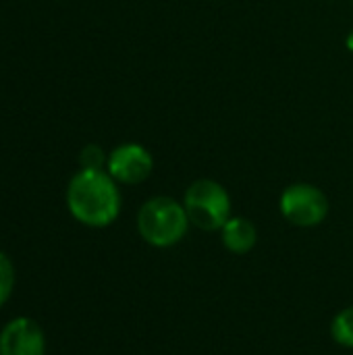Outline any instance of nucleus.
<instances>
[{
    "label": "nucleus",
    "mask_w": 353,
    "mask_h": 355,
    "mask_svg": "<svg viewBox=\"0 0 353 355\" xmlns=\"http://www.w3.org/2000/svg\"><path fill=\"white\" fill-rule=\"evenodd\" d=\"M67 208L71 216L92 229L112 225L121 212V191L108 171L81 168L67 187Z\"/></svg>",
    "instance_id": "obj_1"
},
{
    "label": "nucleus",
    "mask_w": 353,
    "mask_h": 355,
    "mask_svg": "<svg viewBox=\"0 0 353 355\" xmlns=\"http://www.w3.org/2000/svg\"><path fill=\"white\" fill-rule=\"evenodd\" d=\"M189 225L185 206L166 196L148 200L137 212V231L152 248L177 245L185 237Z\"/></svg>",
    "instance_id": "obj_2"
},
{
    "label": "nucleus",
    "mask_w": 353,
    "mask_h": 355,
    "mask_svg": "<svg viewBox=\"0 0 353 355\" xmlns=\"http://www.w3.org/2000/svg\"><path fill=\"white\" fill-rule=\"evenodd\" d=\"M183 206L193 227L202 231H221L231 218V198L227 189L212 179H198L185 189Z\"/></svg>",
    "instance_id": "obj_3"
},
{
    "label": "nucleus",
    "mask_w": 353,
    "mask_h": 355,
    "mask_svg": "<svg viewBox=\"0 0 353 355\" xmlns=\"http://www.w3.org/2000/svg\"><path fill=\"white\" fill-rule=\"evenodd\" d=\"M281 214L287 223L310 229L320 225L329 214V198L322 189L310 183H293L289 185L279 200Z\"/></svg>",
    "instance_id": "obj_4"
},
{
    "label": "nucleus",
    "mask_w": 353,
    "mask_h": 355,
    "mask_svg": "<svg viewBox=\"0 0 353 355\" xmlns=\"http://www.w3.org/2000/svg\"><path fill=\"white\" fill-rule=\"evenodd\" d=\"M108 175L123 185H139L154 171L152 154L139 144H123L108 154Z\"/></svg>",
    "instance_id": "obj_5"
},
{
    "label": "nucleus",
    "mask_w": 353,
    "mask_h": 355,
    "mask_svg": "<svg viewBox=\"0 0 353 355\" xmlns=\"http://www.w3.org/2000/svg\"><path fill=\"white\" fill-rule=\"evenodd\" d=\"M0 355H46V335L27 316H17L0 331Z\"/></svg>",
    "instance_id": "obj_6"
},
{
    "label": "nucleus",
    "mask_w": 353,
    "mask_h": 355,
    "mask_svg": "<svg viewBox=\"0 0 353 355\" xmlns=\"http://www.w3.org/2000/svg\"><path fill=\"white\" fill-rule=\"evenodd\" d=\"M221 239L231 254H248L254 250L258 241V233L252 220L243 216H231L221 229Z\"/></svg>",
    "instance_id": "obj_7"
},
{
    "label": "nucleus",
    "mask_w": 353,
    "mask_h": 355,
    "mask_svg": "<svg viewBox=\"0 0 353 355\" xmlns=\"http://www.w3.org/2000/svg\"><path fill=\"white\" fill-rule=\"evenodd\" d=\"M331 337L341 347L353 349V306L343 308L331 322Z\"/></svg>",
    "instance_id": "obj_8"
},
{
    "label": "nucleus",
    "mask_w": 353,
    "mask_h": 355,
    "mask_svg": "<svg viewBox=\"0 0 353 355\" xmlns=\"http://www.w3.org/2000/svg\"><path fill=\"white\" fill-rule=\"evenodd\" d=\"M15 289V266L10 258L0 252V308L10 300Z\"/></svg>",
    "instance_id": "obj_9"
},
{
    "label": "nucleus",
    "mask_w": 353,
    "mask_h": 355,
    "mask_svg": "<svg viewBox=\"0 0 353 355\" xmlns=\"http://www.w3.org/2000/svg\"><path fill=\"white\" fill-rule=\"evenodd\" d=\"M106 162H108V156L96 144L85 146L79 154V164H81V168H87V171H104Z\"/></svg>",
    "instance_id": "obj_10"
},
{
    "label": "nucleus",
    "mask_w": 353,
    "mask_h": 355,
    "mask_svg": "<svg viewBox=\"0 0 353 355\" xmlns=\"http://www.w3.org/2000/svg\"><path fill=\"white\" fill-rule=\"evenodd\" d=\"M345 46H347V50L353 52V29L347 33V40H345Z\"/></svg>",
    "instance_id": "obj_11"
},
{
    "label": "nucleus",
    "mask_w": 353,
    "mask_h": 355,
    "mask_svg": "<svg viewBox=\"0 0 353 355\" xmlns=\"http://www.w3.org/2000/svg\"><path fill=\"white\" fill-rule=\"evenodd\" d=\"M352 2H353V0H352Z\"/></svg>",
    "instance_id": "obj_12"
}]
</instances>
